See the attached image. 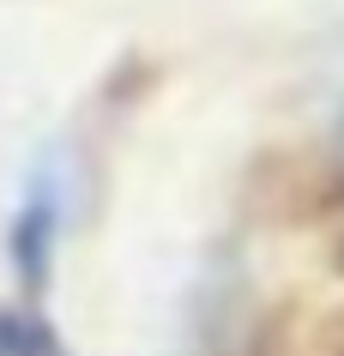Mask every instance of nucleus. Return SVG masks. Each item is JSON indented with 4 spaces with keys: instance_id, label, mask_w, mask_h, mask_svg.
Listing matches in <instances>:
<instances>
[{
    "instance_id": "obj_1",
    "label": "nucleus",
    "mask_w": 344,
    "mask_h": 356,
    "mask_svg": "<svg viewBox=\"0 0 344 356\" xmlns=\"http://www.w3.org/2000/svg\"><path fill=\"white\" fill-rule=\"evenodd\" d=\"M338 145H344V133H338Z\"/></svg>"
}]
</instances>
